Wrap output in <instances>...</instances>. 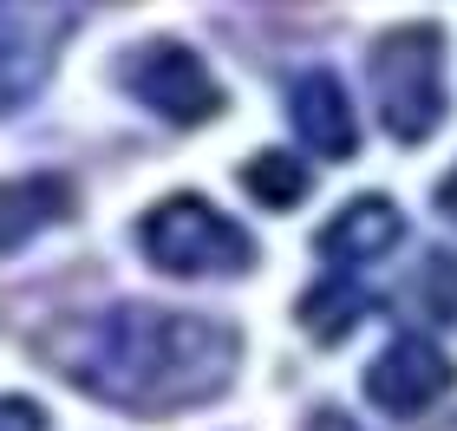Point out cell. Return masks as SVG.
I'll return each mask as SVG.
<instances>
[{"label":"cell","instance_id":"obj_9","mask_svg":"<svg viewBox=\"0 0 457 431\" xmlns=\"http://www.w3.org/2000/svg\"><path fill=\"white\" fill-rule=\"evenodd\" d=\"M242 190L268 203V210H287V203H301L307 190H314V177H307V163L301 157H287V151H262L255 163H242Z\"/></svg>","mask_w":457,"mask_h":431},{"label":"cell","instance_id":"obj_2","mask_svg":"<svg viewBox=\"0 0 457 431\" xmlns=\"http://www.w3.org/2000/svg\"><path fill=\"white\" fill-rule=\"evenodd\" d=\"M372 98L399 144H425L445 125V33L438 27H392L372 46Z\"/></svg>","mask_w":457,"mask_h":431},{"label":"cell","instance_id":"obj_3","mask_svg":"<svg viewBox=\"0 0 457 431\" xmlns=\"http://www.w3.org/2000/svg\"><path fill=\"white\" fill-rule=\"evenodd\" d=\"M137 242L163 275H242V269H255V236L242 222H228L203 196H163L144 216Z\"/></svg>","mask_w":457,"mask_h":431},{"label":"cell","instance_id":"obj_12","mask_svg":"<svg viewBox=\"0 0 457 431\" xmlns=\"http://www.w3.org/2000/svg\"><path fill=\"white\" fill-rule=\"evenodd\" d=\"M307 431H360V425H353L346 412H334V405H327V412H314V419H307Z\"/></svg>","mask_w":457,"mask_h":431},{"label":"cell","instance_id":"obj_5","mask_svg":"<svg viewBox=\"0 0 457 431\" xmlns=\"http://www.w3.org/2000/svg\"><path fill=\"white\" fill-rule=\"evenodd\" d=\"M451 379H457L451 360L425 334H399L366 366V399L379 405V412H392V419H419L425 405H438L451 393Z\"/></svg>","mask_w":457,"mask_h":431},{"label":"cell","instance_id":"obj_10","mask_svg":"<svg viewBox=\"0 0 457 431\" xmlns=\"http://www.w3.org/2000/svg\"><path fill=\"white\" fill-rule=\"evenodd\" d=\"M360 314H366V294H360L353 281H327V287H314V294L301 301V320H307V334H314V340L353 334V327H360Z\"/></svg>","mask_w":457,"mask_h":431},{"label":"cell","instance_id":"obj_11","mask_svg":"<svg viewBox=\"0 0 457 431\" xmlns=\"http://www.w3.org/2000/svg\"><path fill=\"white\" fill-rule=\"evenodd\" d=\"M0 431H46V412L33 399H0Z\"/></svg>","mask_w":457,"mask_h":431},{"label":"cell","instance_id":"obj_7","mask_svg":"<svg viewBox=\"0 0 457 431\" xmlns=\"http://www.w3.org/2000/svg\"><path fill=\"white\" fill-rule=\"evenodd\" d=\"M399 236H405V216L392 210L386 196H360V203H346L340 216H327V229L314 236V249L327 261H346V269H360V261H379L399 249Z\"/></svg>","mask_w":457,"mask_h":431},{"label":"cell","instance_id":"obj_6","mask_svg":"<svg viewBox=\"0 0 457 431\" xmlns=\"http://www.w3.org/2000/svg\"><path fill=\"white\" fill-rule=\"evenodd\" d=\"M287 118H295L301 144H314L320 157H353L360 151V125H353V98L334 72H301L287 92Z\"/></svg>","mask_w":457,"mask_h":431},{"label":"cell","instance_id":"obj_1","mask_svg":"<svg viewBox=\"0 0 457 431\" xmlns=\"http://www.w3.org/2000/svg\"><path fill=\"white\" fill-rule=\"evenodd\" d=\"M39 353L79 393H92L105 405H124V412H183V405H203L228 385L242 340L228 320L124 301L112 314H79V320L46 327Z\"/></svg>","mask_w":457,"mask_h":431},{"label":"cell","instance_id":"obj_13","mask_svg":"<svg viewBox=\"0 0 457 431\" xmlns=\"http://www.w3.org/2000/svg\"><path fill=\"white\" fill-rule=\"evenodd\" d=\"M438 210H445V216H451V222H457V170H451V177H445V183H438Z\"/></svg>","mask_w":457,"mask_h":431},{"label":"cell","instance_id":"obj_4","mask_svg":"<svg viewBox=\"0 0 457 431\" xmlns=\"http://www.w3.org/2000/svg\"><path fill=\"white\" fill-rule=\"evenodd\" d=\"M118 79H124V92L144 98L151 112H163L170 125H210V118L222 112L216 72L203 66V53L177 46V39H151V46L124 53Z\"/></svg>","mask_w":457,"mask_h":431},{"label":"cell","instance_id":"obj_8","mask_svg":"<svg viewBox=\"0 0 457 431\" xmlns=\"http://www.w3.org/2000/svg\"><path fill=\"white\" fill-rule=\"evenodd\" d=\"M72 216V183L66 177H13L0 183V255H13L20 242Z\"/></svg>","mask_w":457,"mask_h":431}]
</instances>
